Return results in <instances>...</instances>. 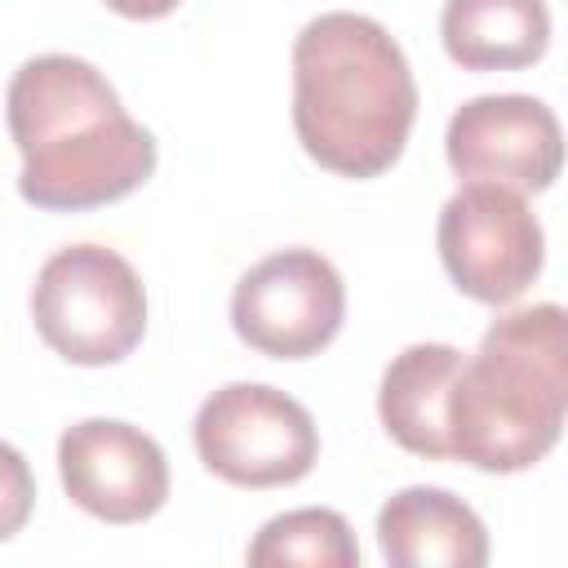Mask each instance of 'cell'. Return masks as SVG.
<instances>
[{"instance_id": "obj_10", "label": "cell", "mask_w": 568, "mask_h": 568, "mask_svg": "<svg viewBox=\"0 0 568 568\" xmlns=\"http://www.w3.org/2000/svg\"><path fill=\"white\" fill-rule=\"evenodd\" d=\"M377 546L390 568H484L488 528L448 488L413 484L382 501Z\"/></svg>"}, {"instance_id": "obj_3", "label": "cell", "mask_w": 568, "mask_h": 568, "mask_svg": "<svg viewBox=\"0 0 568 568\" xmlns=\"http://www.w3.org/2000/svg\"><path fill=\"white\" fill-rule=\"evenodd\" d=\"M568 315L559 302L506 311L488 324L448 390V457L484 475L537 466L564 435Z\"/></svg>"}, {"instance_id": "obj_2", "label": "cell", "mask_w": 568, "mask_h": 568, "mask_svg": "<svg viewBox=\"0 0 568 568\" xmlns=\"http://www.w3.org/2000/svg\"><path fill=\"white\" fill-rule=\"evenodd\" d=\"M417 80L395 36L364 13L333 9L293 40V133L337 178L386 173L413 133Z\"/></svg>"}, {"instance_id": "obj_15", "label": "cell", "mask_w": 568, "mask_h": 568, "mask_svg": "<svg viewBox=\"0 0 568 568\" xmlns=\"http://www.w3.org/2000/svg\"><path fill=\"white\" fill-rule=\"evenodd\" d=\"M111 13L120 18H133V22H155V18H169L182 0H102Z\"/></svg>"}, {"instance_id": "obj_11", "label": "cell", "mask_w": 568, "mask_h": 568, "mask_svg": "<svg viewBox=\"0 0 568 568\" xmlns=\"http://www.w3.org/2000/svg\"><path fill=\"white\" fill-rule=\"evenodd\" d=\"M462 368V351L448 342H413L404 346L377 386V417L386 435L426 462L448 457V390Z\"/></svg>"}, {"instance_id": "obj_4", "label": "cell", "mask_w": 568, "mask_h": 568, "mask_svg": "<svg viewBox=\"0 0 568 568\" xmlns=\"http://www.w3.org/2000/svg\"><path fill=\"white\" fill-rule=\"evenodd\" d=\"M31 324L67 364H120L146 333L142 275L106 244H67L31 284Z\"/></svg>"}, {"instance_id": "obj_12", "label": "cell", "mask_w": 568, "mask_h": 568, "mask_svg": "<svg viewBox=\"0 0 568 568\" xmlns=\"http://www.w3.org/2000/svg\"><path fill=\"white\" fill-rule=\"evenodd\" d=\"M439 40L462 71H519L550 49V9L546 0H448Z\"/></svg>"}, {"instance_id": "obj_5", "label": "cell", "mask_w": 568, "mask_h": 568, "mask_svg": "<svg viewBox=\"0 0 568 568\" xmlns=\"http://www.w3.org/2000/svg\"><path fill=\"white\" fill-rule=\"evenodd\" d=\"M195 453L235 488H288L320 462L315 417L266 382H226L195 413Z\"/></svg>"}, {"instance_id": "obj_9", "label": "cell", "mask_w": 568, "mask_h": 568, "mask_svg": "<svg viewBox=\"0 0 568 568\" xmlns=\"http://www.w3.org/2000/svg\"><path fill=\"white\" fill-rule=\"evenodd\" d=\"M67 497L102 524H142L169 501L164 448L120 417H84L58 439Z\"/></svg>"}, {"instance_id": "obj_8", "label": "cell", "mask_w": 568, "mask_h": 568, "mask_svg": "<svg viewBox=\"0 0 568 568\" xmlns=\"http://www.w3.org/2000/svg\"><path fill=\"white\" fill-rule=\"evenodd\" d=\"M444 155L462 182L546 191L564 164V133L541 98L479 93L453 111L444 129Z\"/></svg>"}, {"instance_id": "obj_13", "label": "cell", "mask_w": 568, "mask_h": 568, "mask_svg": "<svg viewBox=\"0 0 568 568\" xmlns=\"http://www.w3.org/2000/svg\"><path fill=\"white\" fill-rule=\"evenodd\" d=\"M253 568H359V541L346 524V515L328 506H302L266 519L248 546Z\"/></svg>"}, {"instance_id": "obj_6", "label": "cell", "mask_w": 568, "mask_h": 568, "mask_svg": "<svg viewBox=\"0 0 568 568\" xmlns=\"http://www.w3.org/2000/svg\"><path fill=\"white\" fill-rule=\"evenodd\" d=\"M439 262L457 293L506 306L515 302L546 262V235L524 191L497 182H466L439 209Z\"/></svg>"}, {"instance_id": "obj_14", "label": "cell", "mask_w": 568, "mask_h": 568, "mask_svg": "<svg viewBox=\"0 0 568 568\" xmlns=\"http://www.w3.org/2000/svg\"><path fill=\"white\" fill-rule=\"evenodd\" d=\"M36 510V475L27 457L0 439V541L18 537Z\"/></svg>"}, {"instance_id": "obj_1", "label": "cell", "mask_w": 568, "mask_h": 568, "mask_svg": "<svg viewBox=\"0 0 568 568\" xmlns=\"http://www.w3.org/2000/svg\"><path fill=\"white\" fill-rule=\"evenodd\" d=\"M18 191L44 213H84L133 195L155 173V138L142 129L111 80L75 53L27 58L4 93Z\"/></svg>"}, {"instance_id": "obj_7", "label": "cell", "mask_w": 568, "mask_h": 568, "mask_svg": "<svg viewBox=\"0 0 568 568\" xmlns=\"http://www.w3.org/2000/svg\"><path fill=\"white\" fill-rule=\"evenodd\" d=\"M346 320V284L320 248H275L231 293V328L271 359L320 355Z\"/></svg>"}]
</instances>
